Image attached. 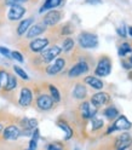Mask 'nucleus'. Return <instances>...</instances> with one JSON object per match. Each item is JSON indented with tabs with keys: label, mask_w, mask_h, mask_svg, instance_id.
Segmentation results:
<instances>
[{
	"label": "nucleus",
	"mask_w": 132,
	"mask_h": 150,
	"mask_svg": "<svg viewBox=\"0 0 132 150\" xmlns=\"http://www.w3.org/2000/svg\"><path fill=\"white\" fill-rule=\"evenodd\" d=\"M34 24V17H28L22 20L20 23H18L17 28H16V34L18 36H23L26 35V33L28 32V29Z\"/></svg>",
	"instance_id": "20"
},
{
	"label": "nucleus",
	"mask_w": 132,
	"mask_h": 150,
	"mask_svg": "<svg viewBox=\"0 0 132 150\" xmlns=\"http://www.w3.org/2000/svg\"><path fill=\"white\" fill-rule=\"evenodd\" d=\"M128 78H130V79H131V80H132V71H131V73H130V75H128Z\"/></svg>",
	"instance_id": "42"
},
{
	"label": "nucleus",
	"mask_w": 132,
	"mask_h": 150,
	"mask_svg": "<svg viewBox=\"0 0 132 150\" xmlns=\"http://www.w3.org/2000/svg\"><path fill=\"white\" fill-rule=\"evenodd\" d=\"M118 34L120 35V36H122V38H126L127 35H126V28H125V25H121V28H118Z\"/></svg>",
	"instance_id": "38"
},
{
	"label": "nucleus",
	"mask_w": 132,
	"mask_h": 150,
	"mask_svg": "<svg viewBox=\"0 0 132 150\" xmlns=\"http://www.w3.org/2000/svg\"><path fill=\"white\" fill-rule=\"evenodd\" d=\"M125 150H132V149H131V148H127V149H125Z\"/></svg>",
	"instance_id": "44"
},
{
	"label": "nucleus",
	"mask_w": 132,
	"mask_h": 150,
	"mask_svg": "<svg viewBox=\"0 0 132 150\" xmlns=\"http://www.w3.org/2000/svg\"><path fill=\"white\" fill-rule=\"evenodd\" d=\"M72 95L77 100H85L86 97H87V88H86V86H85L84 83L77 82L74 85V87H73Z\"/></svg>",
	"instance_id": "19"
},
{
	"label": "nucleus",
	"mask_w": 132,
	"mask_h": 150,
	"mask_svg": "<svg viewBox=\"0 0 132 150\" xmlns=\"http://www.w3.org/2000/svg\"><path fill=\"white\" fill-rule=\"evenodd\" d=\"M32 133H33V129L31 128H21V134L20 137H32Z\"/></svg>",
	"instance_id": "36"
},
{
	"label": "nucleus",
	"mask_w": 132,
	"mask_h": 150,
	"mask_svg": "<svg viewBox=\"0 0 132 150\" xmlns=\"http://www.w3.org/2000/svg\"><path fill=\"white\" fill-rule=\"evenodd\" d=\"M28 0H4V5L12 6V5H21L22 3H26Z\"/></svg>",
	"instance_id": "35"
},
{
	"label": "nucleus",
	"mask_w": 132,
	"mask_h": 150,
	"mask_svg": "<svg viewBox=\"0 0 132 150\" xmlns=\"http://www.w3.org/2000/svg\"><path fill=\"white\" fill-rule=\"evenodd\" d=\"M74 150H80V149H79V148H75V149H74Z\"/></svg>",
	"instance_id": "45"
},
{
	"label": "nucleus",
	"mask_w": 132,
	"mask_h": 150,
	"mask_svg": "<svg viewBox=\"0 0 132 150\" xmlns=\"http://www.w3.org/2000/svg\"><path fill=\"white\" fill-rule=\"evenodd\" d=\"M113 150H125L132 145V136L128 132H122L113 140Z\"/></svg>",
	"instance_id": "12"
},
{
	"label": "nucleus",
	"mask_w": 132,
	"mask_h": 150,
	"mask_svg": "<svg viewBox=\"0 0 132 150\" xmlns=\"http://www.w3.org/2000/svg\"><path fill=\"white\" fill-rule=\"evenodd\" d=\"M46 30H48V27H46L43 22L35 23V24H33V25L29 28V29H28V32L26 33V39H28V40L35 39V38H38L39 35L44 34Z\"/></svg>",
	"instance_id": "17"
},
{
	"label": "nucleus",
	"mask_w": 132,
	"mask_h": 150,
	"mask_svg": "<svg viewBox=\"0 0 132 150\" xmlns=\"http://www.w3.org/2000/svg\"><path fill=\"white\" fill-rule=\"evenodd\" d=\"M75 47V42H74V39L70 36L65 38V39H63V42H62V52H65V53H69L70 51H73Z\"/></svg>",
	"instance_id": "28"
},
{
	"label": "nucleus",
	"mask_w": 132,
	"mask_h": 150,
	"mask_svg": "<svg viewBox=\"0 0 132 150\" xmlns=\"http://www.w3.org/2000/svg\"><path fill=\"white\" fill-rule=\"evenodd\" d=\"M11 58L16 59L17 62H20V63L24 62V57H23L22 52H20V51H11Z\"/></svg>",
	"instance_id": "33"
},
{
	"label": "nucleus",
	"mask_w": 132,
	"mask_h": 150,
	"mask_svg": "<svg viewBox=\"0 0 132 150\" xmlns=\"http://www.w3.org/2000/svg\"><path fill=\"white\" fill-rule=\"evenodd\" d=\"M73 32H74V27L70 23H65L64 25L61 27V29H60V34L62 36H67V38L70 34H73Z\"/></svg>",
	"instance_id": "29"
},
{
	"label": "nucleus",
	"mask_w": 132,
	"mask_h": 150,
	"mask_svg": "<svg viewBox=\"0 0 132 150\" xmlns=\"http://www.w3.org/2000/svg\"><path fill=\"white\" fill-rule=\"evenodd\" d=\"M90 102L96 108H99L102 105L108 104V103L110 102V96L108 95L107 92H97V93H95V95L91 97Z\"/></svg>",
	"instance_id": "18"
},
{
	"label": "nucleus",
	"mask_w": 132,
	"mask_h": 150,
	"mask_svg": "<svg viewBox=\"0 0 132 150\" xmlns=\"http://www.w3.org/2000/svg\"><path fill=\"white\" fill-rule=\"evenodd\" d=\"M63 3H64V0H46V1L44 3V5L40 7L39 12L43 13V12H45V11L53 10V8L61 6Z\"/></svg>",
	"instance_id": "25"
},
{
	"label": "nucleus",
	"mask_w": 132,
	"mask_h": 150,
	"mask_svg": "<svg viewBox=\"0 0 132 150\" xmlns=\"http://www.w3.org/2000/svg\"><path fill=\"white\" fill-rule=\"evenodd\" d=\"M62 53V49L58 45H51L48 49H45L40 54H38L34 57V65H36L38 68L40 67H46L48 64H50L52 61H55L57 57H60V54Z\"/></svg>",
	"instance_id": "1"
},
{
	"label": "nucleus",
	"mask_w": 132,
	"mask_h": 150,
	"mask_svg": "<svg viewBox=\"0 0 132 150\" xmlns=\"http://www.w3.org/2000/svg\"><path fill=\"white\" fill-rule=\"evenodd\" d=\"M56 126L60 127L64 132V142H68V140H70L72 138H74L75 136H77L74 126L69 122L68 120L63 119V116H61V117H58L57 120H56Z\"/></svg>",
	"instance_id": "10"
},
{
	"label": "nucleus",
	"mask_w": 132,
	"mask_h": 150,
	"mask_svg": "<svg viewBox=\"0 0 132 150\" xmlns=\"http://www.w3.org/2000/svg\"><path fill=\"white\" fill-rule=\"evenodd\" d=\"M50 45V39L49 38H35L32 39L27 44V50L31 53H41L45 49H48Z\"/></svg>",
	"instance_id": "9"
},
{
	"label": "nucleus",
	"mask_w": 132,
	"mask_h": 150,
	"mask_svg": "<svg viewBox=\"0 0 132 150\" xmlns=\"http://www.w3.org/2000/svg\"><path fill=\"white\" fill-rule=\"evenodd\" d=\"M121 64H122V67H124L125 69H131V68H132V64H131V63H128V62H126V61H124Z\"/></svg>",
	"instance_id": "40"
},
{
	"label": "nucleus",
	"mask_w": 132,
	"mask_h": 150,
	"mask_svg": "<svg viewBox=\"0 0 132 150\" xmlns=\"http://www.w3.org/2000/svg\"><path fill=\"white\" fill-rule=\"evenodd\" d=\"M46 87H48V91H49V95L51 96V98L53 99V102L56 103V104H58V103H61L62 100V96H61V92L60 90L56 87L53 83H48L46 85Z\"/></svg>",
	"instance_id": "26"
},
{
	"label": "nucleus",
	"mask_w": 132,
	"mask_h": 150,
	"mask_svg": "<svg viewBox=\"0 0 132 150\" xmlns=\"http://www.w3.org/2000/svg\"><path fill=\"white\" fill-rule=\"evenodd\" d=\"M33 93H35L34 105H35L36 110H39V111H50V110H52L55 108L56 103L53 102V99L49 95V91L45 92V91H43L40 88H35V91H33Z\"/></svg>",
	"instance_id": "2"
},
{
	"label": "nucleus",
	"mask_w": 132,
	"mask_h": 150,
	"mask_svg": "<svg viewBox=\"0 0 132 150\" xmlns=\"http://www.w3.org/2000/svg\"><path fill=\"white\" fill-rule=\"evenodd\" d=\"M87 122H89V131L84 132V134H82L85 138H90L91 134H96L97 132L102 131V128L104 127V121L99 117H96V116L91 120H89Z\"/></svg>",
	"instance_id": "15"
},
{
	"label": "nucleus",
	"mask_w": 132,
	"mask_h": 150,
	"mask_svg": "<svg viewBox=\"0 0 132 150\" xmlns=\"http://www.w3.org/2000/svg\"><path fill=\"white\" fill-rule=\"evenodd\" d=\"M44 150H70L67 142H61V140H53L45 145Z\"/></svg>",
	"instance_id": "23"
},
{
	"label": "nucleus",
	"mask_w": 132,
	"mask_h": 150,
	"mask_svg": "<svg viewBox=\"0 0 132 150\" xmlns=\"http://www.w3.org/2000/svg\"><path fill=\"white\" fill-rule=\"evenodd\" d=\"M98 108H96L90 100H82L78 107V116L79 121L82 124V127L87 124V121L93 119L97 115Z\"/></svg>",
	"instance_id": "3"
},
{
	"label": "nucleus",
	"mask_w": 132,
	"mask_h": 150,
	"mask_svg": "<svg viewBox=\"0 0 132 150\" xmlns=\"http://www.w3.org/2000/svg\"><path fill=\"white\" fill-rule=\"evenodd\" d=\"M78 42L81 49H95L98 45V36L89 32H81L78 35Z\"/></svg>",
	"instance_id": "7"
},
{
	"label": "nucleus",
	"mask_w": 132,
	"mask_h": 150,
	"mask_svg": "<svg viewBox=\"0 0 132 150\" xmlns=\"http://www.w3.org/2000/svg\"><path fill=\"white\" fill-rule=\"evenodd\" d=\"M0 53H1L3 56H5V57H7V58H11V51L9 50L7 47L0 46Z\"/></svg>",
	"instance_id": "37"
},
{
	"label": "nucleus",
	"mask_w": 132,
	"mask_h": 150,
	"mask_svg": "<svg viewBox=\"0 0 132 150\" xmlns=\"http://www.w3.org/2000/svg\"><path fill=\"white\" fill-rule=\"evenodd\" d=\"M33 99H34L33 90L28 86H23L20 91V95H18V105L24 109L29 108L33 104Z\"/></svg>",
	"instance_id": "11"
},
{
	"label": "nucleus",
	"mask_w": 132,
	"mask_h": 150,
	"mask_svg": "<svg viewBox=\"0 0 132 150\" xmlns=\"http://www.w3.org/2000/svg\"><path fill=\"white\" fill-rule=\"evenodd\" d=\"M38 127V120L36 119H27V128H31V129H34Z\"/></svg>",
	"instance_id": "34"
},
{
	"label": "nucleus",
	"mask_w": 132,
	"mask_h": 150,
	"mask_svg": "<svg viewBox=\"0 0 132 150\" xmlns=\"http://www.w3.org/2000/svg\"><path fill=\"white\" fill-rule=\"evenodd\" d=\"M103 115H104V117L109 121H114L118 116H119V110L113 107V105H109L108 108H106L104 110H103Z\"/></svg>",
	"instance_id": "27"
},
{
	"label": "nucleus",
	"mask_w": 132,
	"mask_h": 150,
	"mask_svg": "<svg viewBox=\"0 0 132 150\" xmlns=\"http://www.w3.org/2000/svg\"><path fill=\"white\" fill-rule=\"evenodd\" d=\"M84 82L87 83L90 87L95 88V90H102L103 86H104V83H103V81L101 79H98L97 76H92V75H89V76L85 78Z\"/></svg>",
	"instance_id": "22"
},
{
	"label": "nucleus",
	"mask_w": 132,
	"mask_h": 150,
	"mask_svg": "<svg viewBox=\"0 0 132 150\" xmlns=\"http://www.w3.org/2000/svg\"><path fill=\"white\" fill-rule=\"evenodd\" d=\"M85 3L90 5H98V4H102V0H85Z\"/></svg>",
	"instance_id": "39"
},
{
	"label": "nucleus",
	"mask_w": 132,
	"mask_h": 150,
	"mask_svg": "<svg viewBox=\"0 0 132 150\" xmlns=\"http://www.w3.org/2000/svg\"><path fill=\"white\" fill-rule=\"evenodd\" d=\"M13 71H15V74H17L18 76H20L22 80H26V81H28L29 80V75H28L21 67H18V65H13Z\"/></svg>",
	"instance_id": "32"
},
{
	"label": "nucleus",
	"mask_w": 132,
	"mask_h": 150,
	"mask_svg": "<svg viewBox=\"0 0 132 150\" xmlns=\"http://www.w3.org/2000/svg\"><path fill=\"white\" fill-rule=\"evenodd\" d=\"M132 124L130 122V120L125 116V115H119L114 121H113V125H110L104 132V136H109L110 133H113L114 131H128L131 129Z\"/></svg>",
	"instance_id": "5"
},
{
	"label": "nucleus",
	"mask_w": 132,
	"mask_h": 150,
	"mask_svg": "<svg viewBox=\"0 0 132 150\" xmlns=\"http://www.w3.org/2000/svg\"><path fill=\"white\" fill-rule=\"evenodd\" d=\"M67 65V58L65 57H57L55 61H52L50 64H48L44 68L45 74L49 75V76H56L60 73H62Z\"/></svg>",
	"instance_id": "6"
},
{
	"label": "nucleus",
	"mask_w": 132,
	"mask_h": 150,
	"mask_svg": "<svg viewBox=\"0 0 132 150\" xmlns=\"http://www.w3.org/2000/svg\"><path fill=\"white\" fill-rule=\"evenodd\" d=\"M128 34L132 36V27H128Z\"/></svg>",
	"instance_id": "41"
},
{
	"label": "nucleus",
	"mask_w": 132,
	"mask_h": 150,
	"mask_svg": "<svg viewBox=\"0 0 132 150\" xmlns=\"http://www.w3.org/2000/svg\"><path fill=\"white\" fill-rule=\"evenodd\" d=\"M130 63L132 64V56H131V57H130Z\"/></svg>",
	"instance_id": "43"
},
{
	"label": "nucleus",
	"mask_w": 132,
	"mask_h": 150,
	"mask_svg": "<svg viewBox=\"0 0 132 150\" xmlns=\"http://www.w3.org/2000/svg\"><path fill=\"white\" fill-rule=\"evenodd\" d=\"M21 134V128L18 127L16 122H10L7 124L3 131V134L0 137V144L4 143H13L18 140Z\"/></svg>",
	"instance_id": "4"
},
{
	"label": "nucleus",
	"mask_w": 132,
	"mask_h": 150,
	"mask_svg": "<svg viewBox=\"0 0 132 150\" xmlns=\"http://www.w3.org/2000/svg\"><path fill=\"white\" fill-rule=\"evenodd\" d=\"M7 75H9V71L0 67V91H1L4 88V86L6 85V81H7Z\"/></svg>",
	"instance_id": "31"
},
{
	"label": "nucleus",
	"mask_w": 132,
	"mask_h": 150,
	"mask_svg": "<svg viewBox=\"0 0 132 150\" xmlns=\"http://www.w3.org/2000/svg\"><path fill=\"white\" fill-rule=\"evenodd\" d=\"M110 71H111V61L107 56H103L97 62L95 69L96 76H107V75L110 74Z\"/></svg>",
	"instance_id": "13"
},
{
	"label": "nucleus",
	"mask_w": 132,
	"mask_h": 150,
	"mask_svg": "<svg viewBox=\"0 0 132 150\" xmlns=\"http://www.w3.org/2000/svg\"><path fill=\"white\" fill-rule=\"evenodd\" d=\"M40 139V129L39 128H34L33 129V133L31 137V140L28 142V146L26 150H36L38 149V142Z\"/></svg>",
	"instance_id": "24"
},
{
	"label": "nucleus",
	"mask_w": 132,
	"mask_h": 150,
	"mask_svg": "<svg viewBox=\"0 0 132 150\" xmlns=\"http://www.w3.org/2000/svg\"><path fill=\"white\" fill-rule=\"evenodd\" d=\"M90 70V65L85 59H80L77 63H74L72 67L69 68V70L67 71V76L69 79H77L81 75L86 74Z\"/></svg>",
	"instance_id": "8"
},
{
	"label": "nucleus",
	"mask_w": 132,
	"mask_h": 150,
	"mask_svg": "<svg viewBox=\"0 0 132 150\" xmlns=\"http://www.w3.org/2000/svg\"><path fill=\"white\" fill-rule=\"evenodd\" d=\"M63 13L57 10H50L46 15H44L41 22L48 27V28H53L56 24H58L60 21L62 20Z\"/></svg>",
	"instance_id": "14"
},
{
	"label": "nucleus",
	"mask_w": 132,
	"mask_h": 150,
	"mask_svg": "<svg viewBox=\"0 0 132 150\" xmlns=\"http://www.w3.org/2000/svg\"><path fill=\"white\" fill-rule=\"evenodd\" d=\"M18 86V80L16 78V75L9 71L7 75V81H6V85L4 86V88L1 90V93H10L12 91H15Z\"/></svg>",
	"instance_id": "21"
},
{
	"label": "nucleus",
	"mask_w": 132,
	"mask_h": 150,
	"mask_svg": "<svg viewBox=\"0 0 132 150\" xmlns=\"http://www.w3.org/2000/svg\"><path fill=\"white\" fill-rule=\"evenodd\" d=\"M27 10L26 7L22 5H12L9 8V12H7V20L11 21V22H16V21H20L21 18L26 15Z\"/></svg>",
	"instance_id": "16"
},
{
	"label": "nucleus",
	"mask_w": 132,
	"mask_h": 150,
	"mask_svg": "<svg viewBox=\"0 0 132 150\" xmlns=\"http://www.w3.org/2000/svg\"><path fill=\"white\" fill-rule=\"evenodd\" d=\"M130 52H132V46L128 42H122L119 49V56L120 57H124V56H126Z\"/></svg>",
	"instance_id": "30"
}]
</instances>
